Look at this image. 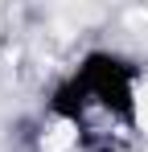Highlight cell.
<instances>
[{"mask_svg": "<svg viewBox=\"0 0 148 152\" xmlns=\"http://www.w3.org/2000/svg\"><path fill=\"white\" fill-rule=\"evenodd\" d=\"M136 124L148 132V78L140 82V91H136Z\"/></svg>", "mask_w": 148, "mask_h": 152, "instance_id": "obj_1", "label": "cell"}]
</instances>
